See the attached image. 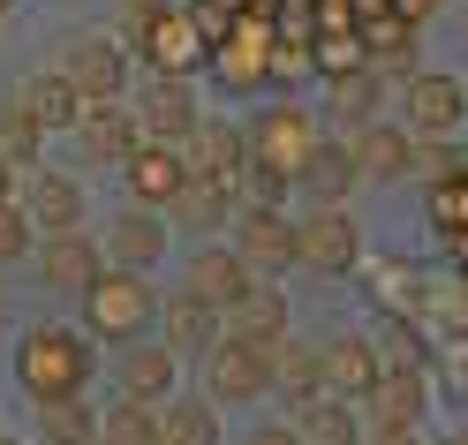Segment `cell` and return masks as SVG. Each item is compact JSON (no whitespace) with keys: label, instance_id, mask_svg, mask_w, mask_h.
I'll return each mask as SVG.
<instances>
[{"label":"cell","instance_id":"obj_1","mask_svg":"<svg viewBox=\"0 0 468 445\" xmlns=\"http://www.w3.org/2000/svg\"><path fill=\"white\" fill-rule=\"evenodd\" d=\"M242 136H250V174H242V182L257 189V204H280L287 189H295V174L310 166V152L325 143V129H317L303 106H272V113H257Z\"/></svg>","mask_w":468,"mask_h":445},{"label":"cell","instance_id":"obj_2","mask_svg":"<svg viewBox=\"0 0 468 445\" xmlns=\"http://www.w3.org/2000/svg\"><path fill=\"white\" fill-rule=\"evenodd\" d=\"M152 317H159V294L144 272H129V264H106V272L83 287V333L106 340V347H129L152 333Z\"/></svg>","mask_w":468,"mask_h":445},{"label":"cell","instance_id":"obj_3","mask_svg":"<svg viewBox=\"0 0 468 445\" xmlns=\"http://www.w3.org/2000/svg\"><path fill=\"white\" fill-rule=\"evenodd\" d=\"M16 377H23V393L38 408L46 400H83V385H91V340L61 333V324H38V333L16 347Z\"/></svg>","mask_w":468,"mask_h":445},{"label":"cell","instance_id":"obj_4","mask_svg":"<svg viewBox=\"0 0 468 445\" xmlns=\"http://www.w3.org/2000/svg\"><path fill=\"white\" fill-rule=\"evenodd\" d=\"M272 393V347H257L242 333H219L212 355H204V400L219 408H257Z\"/></svg>","mask_w":468,"mask_h":445},{"label":"cell","instance_id":"obj_5","mask_svg":"<svg viewBox=\"0 0 468 445\" xmlns=\"http://www.w3.org/2000/svg\"><path fill=\"white\" fill-rule=\"evenodd\" d=\"M129 38H136V53H144L159 76H197V69H204V53H212V38L197 31V16H189V8L129 16Z\"/></svg>","mask_w":468,"mask_h":445},{"label":"cell","instance_id":"obj_6","mask_svg":"<svg viewBox=\"0 0 468 445\" xmlns=\"http://www.w3.org/2000/svg\"><path fill=\"white\" fill-rule=\"evenodd\" d=\"M400 122L416 129V143H453L468 122V83H453L446 69H416L400 91Z\"/></svg>","mask_w":468,"mask_h":445},{"label":"cell","instance_id":"obj_7","mask_svg":"<svg viewBox=\"0 0 468 445\" xmlns=\"http://www.w3.org/2000/svg\"><path fill=\"white\" fill-rule=\"evenodd\" d=\"M295 264L303 272H356L363 264V227L340 212V204H317L310 219H295Z\"/></svg>","mask_w":468,"mask_h":445},{"label":"cell","instance_id":"obj_8","mask_svg":"<svg viewBox=\"0 0 468 445\" xmlns=\"http://www.w3.org/2000/svg\"><path fill=\"white\" fill-rule=\"evenodd\" d=\"M53 69L76 83L83 106H113V99H122V83H129V53H122V38H69Z\"/></svg>","mask_w":468,"mask_h":445},{"label":"cell","instance_id":"obj_9","mask_svg":"<svg viewBox=\"0 0 468 445\" xmlns=\"http://www.w3.org/2000/svg\"><path fill=\"white\" fill-rule=\"evenodd\" d=\"M219 333H227V310L204 302L197 287H182V294H166V302H159V340L182 355V363H204Z\"/></svg>","mask_w":468,"mask_h":445},{"label":"cell","instance_id":"obj_10","mask_svg":"<svg viewBox=\"0 0 468 445\" xmlns=\"http://www.w3.org/2000/svg\"><path fill=\"white\" fill-rule=\"evenodd\" d=\"M136 129L159 136V143H189V136L204 129L189 76H152V83H144V91H136Z\"/></svg>","mask_w":468,"mask_h":445},{"label":"cell","instance_id":"obj_11","mask_svg":"<svg viewBox=\"0 0 468 445\" xmlns=\"http://www.w3.org/2000/svg\"><path fill=\"white\" fill-rule=\"evenodd\" d=\"M113 385H122V400H152V408H166L174 385H182V355H174L166 340H129L122 363H113Z\"/></svg>","mask_w":468,"mask_h":445},{"label":"cell","instance_id":"obj_12","mask_svg":"<svg viewBox=\"0 0 468 445\" xmlns=\"http://www.w3.org/2000/svg\"><path fill=\"white\" fill-rule=\"evenodd\" d=\"M129 166V196L144 204V212H166L174 196H182V182H189V159H182V143H159V136H144L136 152L122 159Z\"/></svg>","mask_w":468,"mask_h":445},{"label":"cell","instance_id":"obj_13","mask_svg":"<svg viewBox=\"0 0 468 445\" xmlns=\"http://www.w3.org/2000/svg\"><path fill=\"white\" fill-rule=\"evenodd\" d=\"M234 249L250 257V272H287L295 264V219L280 204H250V212H234Z\"/></svg>","mask_w":468,"mask_h":445},{"label":"cell","instance_id":"obj_14","mask_svg":"<svg viewBox=\"0 0 468 445\" xmlns=\"http://www.w3.org/2000/svg\"><path fill=\"white\" fill-rule=\"evenodd\" d=\"M99 272H106V242L91 249V234H83V227H69V234H46V242H38V280H46V287L83 294Z\"/></svg>","mask_w":468,"mask_h":445},{"label":"cell","instance_id":"obj_15","mask_svg":"<svg viewBox=\"0 0 468 445\" xmlns=\"http://www.w3.org/2000/svg\"><path fill=\"white\" fill-rule=\"evenodd\" d=\"M347 143H356V166L363 182H400V174H416V129H386V122H363L347 129Z\"/></svg>","mask_w":468,"mask_h":445},{"label":"cell","instance_id":"obj_16","mask_svg":"<svg viewBox=\"0 0 468 445\" xmlns=\"http://www.w3.org/2000/svg\"><path fill=\"white\" fill-rule=\"evenodd\" d=\"M189 287L204 294V302L234 310V302H242V294L257 287V272H250V257L234 249V242H204V249L189 257Z\"/></svg>","mask_w":468,"mask_h":445},{"label":"cell","instance_id":"obj_17","mask_svg":"<svg viewBox=\"0 0 468 445\" xmlns=\"http://www.w3.org/2000/svg\"><path fill=\"white\" fill-rule=\"evenodd\" d=\"M166 219H174V227H197V234L227 227V219H234V182L212 174V166H189V182H182V196L166 204Z\"/></svg>","mask_w":468,"mask_h":445},{"label":"cell","instance_id":"obj_18","mask_svg":"<svg viewBox=\"0 0 468 445\" xmlns=\"http://www.w3.org/2000/svg\"><path fill=\"white\" fill-rule=\"evenodd\" d=\"M166 227H174L166 212H144V204H129V212L106 227V257L129 264V272H152V264L166 257Z\"/></svg>","mask_w":468,"mask_h":445},{"label":"cell","instance_id":"obj_19","mask_svg":"<svg viewBox=\"0 0 468 445\" xmlns=\"http://www.w3.org/2000/svg\"><path fill=\"white\" fill-rule=\"evenodd\" d=\"M317 355H325V393H340V400H370V385H378V370H386V363H378V347L370 340H356V333H340V340H325V347H317Z\"/></svg>","mask_w":468,"mask_h":445},{"label":"cell","instance_id":"obj_20","mask_svg":"<svg viewBox=\"0 0 468 445\" xmlns=\"http://www.w3.org/2000/svg\"><path fill=\"white\" fill-rule=\"evenodd\" d=\"M386 76H393V69H333V76H325V113L347 122V129L378 122V106H386Z\"/></svg>","mask_w":468,"mask_h":445},{"label":"cell","instance_id":"obj_21","mask_svg":"<svg viewBox=\"0 0 468 445\" xmlns=\"http://www.w3.org/2000/svg\"><path fill=\"white\" fill-rule=\"evenodd\" d=\"M31 227L38 234H69V227H83V182L76 174H53V166H38L31 174Z\"/></svg>","mask_w":468,"mask_h":445},{"label":"cell","instance_id":"obj_22","mask_svg":"<svg viewBox=\"0 0 468 445\" xmlns=\"http://www.w3.org/2000/svg\"><path fill=\"white\" fill-rule=\"evenodd\" d=\"M69 136H76V143H83V152H91V159H113V166H122V159L136 152V143H144L136 113H122V99H113V106H83Z\"/></svg>","mask_w":468,"mask_h":445},{"label":"cell","instance_id":"obj_23","mask_svg":"<svg viewBox=\"0 0 468 445\" xmlns=\"http://www.w3.org/2000/svg\"><path fill=\"white\" fill-rule=\"evenodd\" d=\"M423 400H431L423 370H416V363H386L363 408H370V423H423Z\"/></svg>","mask_w":468,"mask_h":445},{"label":"cell","instance_id":"obj_24","mask_svg":"<svg viewBox=\"0 0 468 445\" xmlns=\"http://www.w3.org/2000/svg\"><path fill=\"white\" fill-rule=\"evenodd\" d=\"M356 182H363V166H356V143H347V136H325V143L310 152V166L295 174V189H310L317 204H347Z\"/></svg>","mask_w":468,"mask_h":445},{"label":"cell","instance_id":"obj_25","mask_svg":"<svg viewBox=\"0 0 468 445\" xmlns=\"http://www.w3.org/2000/svg\"><path fill=\"white\" fill-rule=\"evenodd\" d=\"M16 106L31 113L38 129H76V113H83L76 83H69L61 69H46V76H23V83H16Z\"/></svg>","mask_w":468,"mask_h":445},{"label":"cell","instance_id":"obj_26","mask_svg":"<svg viewBox=\"0 0 468 445\" xmlns=\"http://www.w3.org/2000/svg\"><path fill=\"white\" fill-rule=\"evenodd\" d=\"M227 333H242V340H257V347H280V340H287V294H280L272 280H257L242 302L227 310Z\"/></svg>","mask_w":468,"mask_h":445},{"label":"cell","instance_id":"obj_27","mask_svg":"<svg viewBox=\"0 0 468 445\" xmlns=\"http://www.w3.org/2000/svg\"><path fill=\"white\" fill-rule=\"evenodd\" d=\"M272 393H287L295 408H310L317 393H325V355H317L310 340H280L272 347Z\"/></svg>","mask_w":468,"mask_h":445},{"label":"cell","instance_id":"obj_28","mask_svg":"<svg viewBox=\"0 0 468 445\" xmlns=\"http://www.w3.org/2000/svg\"><path fill=\"white\" fill-rule=\"evenodd\" d=\"M295 430H303V445H363L356 400H340V393H317L310 408H295Z\"/></svg>","mask_w":468,"mask_h":445},{"label":"cell","instance_id":"obj_29","mask_svg":"<svg viewBox=\"0 0 468 445\" xmlns=\"http://www.w3.org/2000/svg\"><path fill=\"white\" fill-rule=\"evenodd\" d=\"M99 445H166V423L152 400H113L99 415Z\"/></svg>","mask_w":468,"mask_h":445},{"label":"cell","instance_id":"obj_30","mask_svg":"<svg viewBox=\"0 0 468 445\" xmlns=\"http://www.w3.org/2000/svg\"><path fill=\"white\" fill-rule=\"evenodd\" d=\"M159 423H166V445H219V400H204V393L166 400Z\"/></svg>","mask_w":468,"mask_h":445},{"label":"cell","instance_id":"obj_31","mask_svg":"<svg viewBox=\"0 0 468 445\" xmlns=\"http://www.w3.org/2000/svg\"><path fill=\"white\" fill-rule=\"evenodd\" d=\"M189 143H197V166H212V174H227V182H242V174H250V136H242V129H227V122H212V129H197Z\"/></svg>","mask_w":468,"mask_h":445},{"label":"cell","instance_id":"obj_32","mask_svg":"<svg viewBox=\"0 0 468 445\" xmlns=\"http://www.w3.org/2000/svg\"><path fill=\"white\" fill-rule=\"evenodd\" d=\"M91 438H99L91 400H46V445H91Z\"/></svg>","mask_w":468,"mask_h":445},{"label":"cell","instance_id":"obj_33","mask_svg":"<svg viewBox=\"0 0 468 445\" xmlns=\"http://www.w3.org/2000/svg\"><path fill=\"white\" fill-rule=\"evenodd\" d=\"M38 143H46V129L8 99V113H0V159L8 166H38Z\"/></svg>","mask_w":468,"mask_h":445},{"label":"cell","instance_id":"obj_34","mask_svg":"<svg viewBox=\"0 0 468 445\" xmlns=\"http://www.w3.org/2000/svg\"><path fill=\"white\" fill-rule=\"evenodd\" d=\"M23 249H31V212L23 204H0V264H16Z\"/></svg>","mask_w":468,"mask_h":445},{"label":"cell","instance_id":"obj_35","mask_svg":"<svg viewBox=\"0 0 468 445\" xmlns=\"http://www.w3.org/2000/svg\"><path fill=\"white\" fill-rule=\"evenodd\" d=\"M219 76L234 83V91H250V83H257V53H250V46H227V53H219Z\"/></svg>","mask_w":468,"mask_h":445},{"label":"cell","instance_id":"obj_36","mask_svg":"<svg viewBox=\"0 0 468 445\" xmlns=\"http://www.w3.org/2000/svg\"><path fill=\"white\" fill-rule=\"evenodd\" d=\"M370 445H423L416 423H370Z\"/></svg>","mask_w":468,"mask_h":445},{"label":"cell","instance_id":"obj_37","mask_svg":"<svg viewBox=\"0 0 468 445\" xmlns=\"http://www.w3.org/2000/svg\"><path fill=\"white\" fill-rule=\"evenodd\" d=\"M250 445H303L295 423H265V430H250Z\"/></svg>","mask_w":468,"mask_h":445},{"label":"cell","instance_id":"obj_38","mask_svg":"<svg viewBox=\"0 0 468 445\" xmlns=\"http://www.w3.org/2000/svg\"><path fill=\"white\" fill-rule=\"evenodd\" d=\"M431 16V0H400V23H423Z\"/></svg>","mask_w":468,"mask_h":445},{"label":"cell","instance_id":"obj_39","mask_svg":"<svg viewBox=\"0 0 468 445\" xmlns=\"http://www.w3.org/2000/svg\"><path fill=\"white\" fill-rule=\"evenodd\" d=\"M8 182H16V166H8V159H0V204H16V196H8Z\"/></svg>","mask_w":468,"mask_h":445},{"label":"cell","instance_id":"obj_40","mask_svg":"<svg viewBox=\"0 0 468 445\" xmlns=\"http://www.w3.org/2000/svg\"><path fill=\"white\" fill-rule=\"evenodd\" d=\"M152 8H174V0H129V16H152Z\"/></svg>","mask_w":468,"mask_h":445},{"label":"cell","instance_id":"obj_41","mask_svg":"<svg viewBox=\"0 0 468 445\" xmlns=\"http://www.w3.org/2000/svg\"><path fill=\"white\" fill-rule=\"evenodd\" d=\"M446 445H468V430H453V438H446Z\"/></svg>","mask_w":468,"mask_h":445},{"label":"cell","instance_id":"obj_42","mask_svg":"<svg viewBox=\"0 0 468 445\" xmlns=\"http://www.w3.org/2000/svg\"><path fill=\"white\" fill-rule=\"evenodd\" d=\"M8 8H16V0H0V16H8Z\"/></svg>","mask_w":468,"mask_h":445},{"label":"cell","instance_id":"obj_43","mask_svg":"<svg viewBox=\"0 0 468 445\" xmlns=\"http://www.w3.org/2000/svg\"><path fill=\"white\" fill-rule=\"evenodd\" d=\"M0 445H23V438H0Z\"/></svg>","mask_w":468,"mask_h":445},{"label":"cell","instance_id":"obj_44","mask_svg":"<svg viewBox=\"0 0 468 445\" xmlns=\"http://www.w3.org/2000/svg\"><path fill=\"white\" fill-rule=\"evenodd\" d=\"M363 445H370V438H363Z\"/></svg>","mask_w":468,"mask_h":445},{"label":"cell","instance_id":"obj_45","mask_svg":"<svg viewBox=\"0 0 468 445\" xmlns=\"http://www.w3.org/2000/svg\"><path fill=\"white\" fill-rule=\"evenodd\" d=\"M91 445H99V438H91Z\"/></svg>","mask_w":468,"mask_h":445}]
</instances>
